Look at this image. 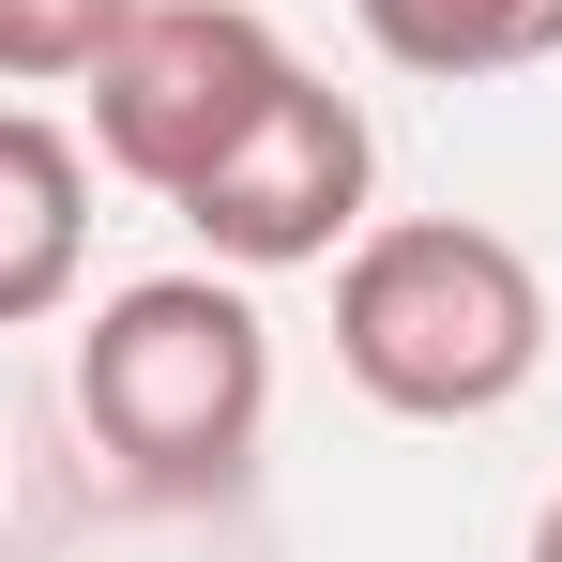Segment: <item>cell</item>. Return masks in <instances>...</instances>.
<instances>
[{"mask_svg": "<svg viewBox=\"0 0 562 562\" xmlns=\"http://www.w3.org/2000/svg\"><path fill=\"white\" fill-rule=\"evenodd\" d=\"M274 92H289L274 15H244V0H137L122 46L92 61V153L122 168V183L183 198Z\"/></svg>", "mask_w": 562, "mask_h": 562, "instance_id": "3", "label": "cell"}, {"mask_svg": "<svg viewBox=\"0 0 562 562\" xmlns=\"http://www.w3.org/2000/svg\"><path fill=\"white\" fill-rule=\"evenodd\" d=\"M335 366L395 426H486L548 366V274L502 228H471V213L366 228L350 274H335Z\"/></svg>", "mask_w": 562, "mask_h": 562, "instance_id": "1", "label": "cell"}, {"mask_svg": "<svg viewBox=\"0 0 562 562\" xmlns=\"http://www.w3.org/2000/svg\"><path fill=\"white\" fill-rule=\"evenodd\" d=\"M532 562H562V502H548V517H532Z\"/></svg>", "mask_w": 562, "mask_h": 562, "instance_id": "8", "label": "cell"}, {"mask_svg": "<svg viewBox=\"0 0 562 562\" xmlns=\"http://www.w3.org/2000/svg\"><path fill=\"white\" fill-rule=\"evenodd\" d=\"M380 61L411 77H517V61H562V0H350Z\"/></svg>", "mask_w": 562, "mask_h": 562, "instance_id": "6", "label": "cell"}, {"mask_svg": "<svg viewBox=\"0 0 562 562\" xmlns=\"http://www.w3.org/2000/svg\"><path fill=\"white\" fill-rule=\"evenodd\" d=\"M77 426L137 471L153 502H213L274 426V335L213 274H137L77 335Z\"/></svg>", "mask_w": 562, "mask_h": 562, "instance_id": "2", "label": "cell"}, {"mask_svg": "<svg viewBox=\"0 0 562 562\" xmlns=\"http://www.w3.org/2000/svg\"><path fill=\"white\" fill-rule=\"evenodd\" d=\"M137 0H0V77H92Z\"/></svg>", "mask_w": 562, "mask_h": 562, "instance_id": "7", "label": "cell"}, {"mask_svg": "<svg viewBox=\"0 0 562 562\" xmlns=\"http://www.w3.org/2000/svg\"><path fill=\"white\" fill-rule=\"evenodd\" d=\"M380 183V137H366V106L350 92H319L304 61H289V92L213 153L183 183V228L228 259V274H304V259H335L350 244V213H366Z\"/></svg>", "mask_w": 562, "mask_h": 562, "instance_id": "4", "label": "cell"}, {"mask_svg": "<svg viewBox=\"0 0 562 562\" xmlns=\"http://www.w3.org/2000/svg\"><path fill=\"white\" fill-rule=\"evenodd\" d=\"M77 244H92V168H77V137L31 122V106H0V335L77 289Z\"/></svg>", "mask_w": 562, "mask_h": 562, "instance_id": "5", "label": "cell"}]
</instances>
